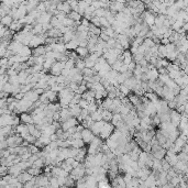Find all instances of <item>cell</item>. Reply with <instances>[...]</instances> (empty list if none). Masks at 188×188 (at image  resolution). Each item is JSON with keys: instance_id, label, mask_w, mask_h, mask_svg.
Masks as SVG:
<instances>
[{"instance_id": "obj_1", "label": "cell", "mask_w": 188, "mask_h": 188, "mask_svg": "<svg viewBox=\"0 0 188 188\" xmlns=\"http://www.w3.org/2000/svg\"><path fill=\"white\" fill-rule=\"evenodd\" d=\"M114 129H116V128H114V127L111 124V123L105 122V124H103L102 129H101V131H100V133H99L98 137L100 138L101 140H107L108 138H109L110 135L113 133Z\"/></svg>"}, {"instance_id": "obj_2", "label": "cell", "mask_w": 188, "mask_h": 188, "mask_svg": "<svg viewBox=\"0 0 188 188\" xmlns=\"http://www.w3.org/2000/svg\"><path fill=\"white\" fill-rule=\"evenodd\" d=\"M45 44V36L44 35H33L32 40L30 41L29 45L28 46L30 47L31 50H34L36 47L41 46V45Z\"/></svg>"}, {"instance_id": "obj_3", "label": "cell", "mask_w": 188, "mask_h": 188, "mask_svg": "<svg viewBox=\"0 0 188 188\" xmlns=\"http://www.w3.org/2000/svg\"><path fill=\"white\" fill-rule=\"evenodd\" d=\"M65 67V62H55L52 65L51 70H50V75L52 76H60V72H62L63 68Z\"/></svg>"}, {"instance_id": "obj_4", "label": "cell", "mask_w": 188, "mask_h": 188, "mask_svg": "<svg viewBox=\"0 0 188 188\" xmlns=\"http://www.w3.org/2000/svg\"><path fill=\"white\" fill-rule=\"evenodd\" d=\"M78 124L79 123H78V121L76 120V118H70L68 120L60 123V129H62L64 132H66L68 129L74 128V127H76V125H78Z\"/></svg>"}, {"instance_id": "obj_5", "label": "cell", "mask_w": 188, "mask_h": 188, "mask_svg": "<svg viewBox=\"0 0 188 188\" xmlns=\"http://www.w3.org/2000/svg\"><path fill=\"white\" fill-rule=\"evenodd\" d=\"M180 117H181V114L178 113L176 110H170V122L174 125L175 128H178V124H179V122H180Z\"/></svg>"}, {"instance_id": "obj_6", "label": "cell", "mask_w": 188, "mask_h": 188, "mask_svg": "<svg viewBox=\"0 0 188 188\" xmlns=\"http://www.w3.org/2000/svg\"><path fill=\"white\" fill-rule=\"evenodd\" d=\"M35 186L46 188L47 186H49V176H45V175H39V176H36Z\"/></svg>"}, {"instance_id": "obj_7", "label": "cell", "mask_w": 188, "mask_h": 188, "mask_svg": "<svg viewBox=\"0 0 188 188\" xmlns=\"http://www.w3.org/2000/svg\"><path fill=\"white\" fill-rule=\"evenodd\" d=\"M164 161H165L166 163L170 164V167H173V166L178 162L177 154H174V153L170 152V151H166V155H165V157H164Z\"/></svg>"}, {"instance_id": "obj_8", "label": "cell", "mask_w": 188, "mask_h": 188, "mask_svg": "<svg viewBox=\"0 0 188 188\" xmlns=\"http://www.w3.org/2000/svg\"><path fill=\"white\" fill-rule=\"evenodd\" d=\"M103 124H105V122L103 121H98V122H94L92 123V125L89 128V130L92 132V134L95 135V137H98L99 133H100L101 129H102Z\"/></svg>"}, {"instance_id": "obj_9", "label": "cell", "mask_w": 188, "mask_h": 188, "mask_svg": "<svg viewBox=\"0 0 188 188\" xmlns=\"http://www.w3.org/2000/svg\"><path fill=\"white\" fill-rule=\"evenodd\" d=\"M52 14L49 13V12H43L39 16V18L35 20V23H39V24H45V23H50L52 19Z\"/></svg>"}, {"instance_id": "obj_10", "label": "cell", "mask_w": 188, "mask_h": 188, "mask_svg": "<svg viewBox=\"0 0 188 188\" xmlns=\"http://www.w3.org/2000/svg\"><path fill=\"white\" fill-rule=\"evenodd\" d=\"M81 140L84 141V143H90L92 141V139L95 138V135L92 134V132L89 129H84L81 131Z\"/></svg>"}, {"instance_id": "obj_11", "label": "cell", "mask_w": 188, "mask_h": 188, "mask_svg": "<svg viewBox=\"0 0 188 188\" xmlns=\"http://www.w3.org/2000/svg\"><path fill=\"white\" fill-rule=\"evenodd\" d=\"M20 118V122H22L23 124H33V120H32V114L29 113V112H23V113H20L19 116Z\"/></svg>"}, {"instance_id": "obj_12", "label": "cell", "mask_w": 188, "mask_h": 188, "mask_svg": "<svg viewBox=\"0 0 188 188\" xmlns=\"http://www.w3.org/2000/svg\"><path fill=\"white\" fill-rule=\"evenodd\" d=\"M16 178L18 179L19 183H21L22 185H24V184H27L28 181L31 180V179L33 178V177H32L31 175H30L29 173H28L27 170H25V172H22V173H21V174L19 175V176H17Z\"/></svg>"}, {"instance_id": "obj_13", "label": "cell", "mask_w": 188, "mask_h": 188, "mask_svg": "<svg viewBox=\"0 0 188 188\" xmlns=\"http://www.w3.org/2000/svg\"><path fill=\"white\" fill-rule=\"evenodd\" d=\"M39 97L40 96H39V95L36 94L33 89H32V90H30V91H28L27 94H24V97H23V98L27 99V100H29L30 102L34 103V102H36V101H39Z\"/></svg>"}, {"instance_id": "obj_14", "label": "cell", "mask_w": 188, "mask_h": 188, "mask_svg": "<svg viewBox=\"0 0 188 188\" xmlns=\"http://www.w3.org/2000/svg\"><path fill=\"white\" fill-rule=\"evenodd\" d=\"M144 74L146 75V78L150 81H156L157 79H159V72H157V70H155V68L149 70L148 72L144 73Z\"/></svg>"}, {"instance_id": "obj_15", "label": "cell", "mask_w": 188, "mask_h": 188, "mask_svg": "<svg viewBox=\"0 0 188 188\" xmlns=\"http://www.w3.org/2000/svg\"><path fill=\"white\" fill-rule=\"evenodd\" d=\"M122 56H123V60H122L123 65L128 66L129 64H131V63L133 62L132 54L130 53V51H129V50H127V51H123L122 52Z\"/></svg>"}, {"instance_id": "obj_16", "label": "cell", "mask_w": 188, "mask_h": 188, "mask_svg": "<svg viewBox=\"0 0 188 188\" xmlns=\"http://www.w3.org/2000/svg\"><path fill=\"white\" fill-rule=\"evenodd\" d=\"M68 109H70V116H72V118H77V117L81 114V109L79 108L78 105H72V103H70V106H68Z\"/></svg>"}, {"instance_id": "obj_17", "label": "cell", "mask_w": 188, "mask_h": 188, "mask_svg": "<svg viewBox=\"0 0 188 188\" xmlns=\"http://www.w3.org/2000/svg\"><path fill=\"white\" fill-rule=\"evenodd\" d=\"M137 84H138V79L132 76V77H130V78L125 79V81L123 83V85H124L125 87H128L130 90H133L135 86H137Z\"/></svg>"}, {"instance_id": "obj_18", "label": "cell", "mask_w": 188, "mask_h": 188, "mask_svg": "<svg viewBox=\"0 0 188 188\" xmlns=\"http://www.w3.org/2000/svg\"><path fill=\"white\" fill-rule=\"evenodd\" d=\"M70 118H72L70 116V109H60V122H64V121L68 120Z\"/></svg>"}, {"instance_id": "obj_19", "label": "cell", "mask_w": 188, "mask_h": 188, "mask_svg": "<svg viewBox=\"0 0 188 188\" xmlns=\"http://www.w3.org/2000/svg\"><path fill=\"white\" fill-rule=\"evenodd\" d=\"M151 154L153 155V157H154L155 159H159V161H162V159H164V157H165L166 155V150L163 148H159L157 151H155V152L151 153Z\"/></svg>"}, {"instance_id": "obj_20", "label": "cell", "mask_w": 188, "mask_h": 188, "mask_svg": "<svg viewBox=\"0 0 188 188\" xmlns=\"http://www.w3.org/2000/svg\"><path fill=\"white\" fill-rule=\"evenodd\" d=\"M18 55H20L21 57L29 58L30 56H32V50L29 46H22L20 49V51L18 52Z\"/></svg>"}, {"instance_id": "obj_21", "label": "cell", "mask_w": 188, "mask_h": 188, "mask_svg": "<svg viewBox=\"0 0 188 188\" xmlns=\"http://www.w3.org/2000/svg\"><path fill=\"white\" fill-rule=\"evenodd\" d=\"M8 29H9L11 32H13V33H18V32H20L21 30L23 29V25L21 24L19 21H13V22L10 24V27L8 28Z\"/></svg>"}, {"instance_id": "obj_22", "label": "cell", "mask_w": 188, "mask_h": 188, "mask_svg": "<svg viewBox=\"0 0 188 188\" xmlns=\"http://www.w3.org/2000/svg\"><path fill=\"white\" fill-rule=\"evenodd\" d=\"M46 53V50H45L44 45H41V46L36 47V49L32 50V56L34 57H38V56H43Z\"/></svg>"}, {"instance_id": "obj_23", "label": "cell", "mask_w": 188, "mask_h": 188, "mask_svg": "<svg viewBox=\"0 0 188 188\" xmlns=\"http://www.w3.org/2000/svg\"><path fill=\"white\" fill-rule=\"evenodd\" d=\"M75 52H76V54L78 55V57L81 58H86L88 55H89V52H88L87 47H77L76 50H75Z\"/></svg>"}, {"instance_id": "obj_24", "label": "cell", "mask_w": 188, "mask_h": 188, "mask_svg": "<svg viewBox=\"0 0 188 188\" xmlns=\"http://www.w3.org/2000/svg\"><path fill=\"white\" fill-rule=\"evenodd\" d=\"M22 173V170H20V168L18 167V165H12V166H10L9 167V172H8V174L10 175V176H12V177H17V176H19V175Z\"/></svg>"}, {"instance_id": "obj_25", "label": "cell", "mask_w": 188, "mask_h": 188, "mask_svg": "<svg viewBox=\"0 0 188 188\" xmlns=\"http://www.w3.org/2000/svg\"><path fill=\"white\" fill-rule=\"evenodd\" d=\"M78 41L77 40H72L70 41L68 43H66L65 44V49L66 51H75V50L78 47Z\"/></svg>"}, {"instance_id": "obj_26", "label": "cell", "mask_w": 188, "mask_h": 188, "mask_svg": "<svg viewBox=\"0 0 188 188\" xmlns=\"http://www.w3.org/2000/svg\"><path fill=\"white\" fill-rule=\"evenodd\" d=\"M12 22H13V19H12L10 16H5L0 19V24L3 25V27H6V28H9Z\"/></svg>"}, {"instance_id": "obj_27", "label": "cell", "mask_w": 188, "mask_h": 188, "mask_svg": "<svg viewBox=\"0 0 188 188\" xmlns=\"http://www.w3.org/2000/svg\"><path fill=\"white\" fill-rule=\"evenodd\" d=\"M45 95H46V98L47 100H49V102H52V103H54V101H56V99H57L58 97V95L56 94V92L52 91V90L50 89L45 91Z\"/></svg>"}, {"instance_id": "obj_28", "label": "cell", "mask_w": 188, "mask_h": 188, "mask_svg": "<svg viewBox=\"0 0 188 188\" xmlns=\"http://www.w3.org/2000/svg\"><path fill=\"white\" fill-rule=\"evenodd\" d=\"M112 112H110L109 110H102L101 111V119H102L103 122H110L112 118Z\"/></svg>"}, {"instance_id": "obj_29", "label": "cell", "mask_w": 188, "mask_h": 188, "mask_svg": "<svg viewBox=\"0 0 188 188\" xmlns=\"http://www.w3.org/2000/svg\"><path fill=\"white\" fill-rule=\"evenodd\" d=\"M75 32H76V31H70V32H67V33H65V34H64V35L62 36L63 42H64V44H66V43H68V42H70V41L74 40V38H75Z\"/></svg>"}, {"instance_id": "obj_30", "label": "cell", "mask_w": 188, "mask_h": 188, "mask_svg": "<svg viewBox=\"0 0 188 188\" xmlns=\"http://www.w3.org/2000/svg\"><path fill=\"white\" fill-rule=\"evenodd\" d=\"M120 121H122V117H121V114L120 113H113V114H112V118H111L110 123H111L114 128H116L117 124H118Z\"/></svg>"}, {"instance_id": "obj_31", "label": "cell", "mask_w": 188, "mask_h": 188, "mask_svg": "<svg viewBox=\"0 0 188 188\" xmlns=\"http://www.w3.org/2000/svg\"><path fill=\"white\" fill-rule=\"evenodd\" d=\"M67 18H70V20H73L74 22H79V21L81 20V18H83V17H81L79 13H77V12L72 11L70 14H67Z\"/></svg>"}, {"instance_id": "obj_32", "label": "cell", "mask_w": 188, "mask_h": 188, "mask_svg": "<svg viewBox=\"0 0 188 188\" xmlns=\"http://www.w3.org/2000/svg\"><path fill=\"white\" fill-rule=\"evenodd\" d=\"M118 90H119V92H120L121 95H123V96H129V95L131 94V90L129 89L128 87H125L124 85H119V87H118Z\"/></svg>"}, {"instance_id": "obj_33", "label": "cell", "mask_w": 188, "mask_h": 188, "mask_svg": "<svg viewBox=\"0 0 188 188\" xmlns=\"http://www.w3.org/2000/svg\"><path fill=\"white\" fill-rule=\"evenodd\" d=\"M13 86L11 85V84L9 83H6L5 86H3V92H5L6 95H12V92H13Z\"/></svg>"}, {"instance_id": "obj_34", "label": "cell", "mask_w": 188, "mask_h": 188, "mask_svg": "<svg viewBox=\"0 0 188 188\" xmlns=\"http://www.w3.org/2000/svg\"><path fill=\"white\" fill-rule=\"evenodd\" d=\"M84 145H85V143H84V141L81 139L73 140L72 141V148H74V149H83Z\"/></svg>"}, {"instance_id": "obj_35", "label": "cell", "mask_w": 188, "mask_h": 188, "mask_svg": "<svg viewBox=\"0 0 188 188\" xmlns=\"http://www.w3.org/2000/svg\"><path fill=\"white\" fill-rule=\"evenodd\" d=\"M45 164H44V159H38L35 162H34L33 164H32V167L34 168H39V170H41L42 167H44Z\"/></svg>"}, {"instance_id": "obj_36", "label": "cell", "mask_w": 188, "mask_h": 188, "mask_svg": "<svg viewBox=\"0 0 188 188\" xmlns=\"http://www.w3.org/2000/svg\"><path fill=\"white\" fill-rule=\"evenodd\" d=\"M27 172L29 173L32 177H36V176H39V175L41 174V170H39V168H34V167H32V166L28 168Z\"/></svg>"}, {"instance_id": "obj_37", "label": "cell", "mask_w": 188, "mask_h": 188, "mask_svg": "<svg viewBox=\"0 0 188 188\" xmlns=\"http://www.w3.org/2000/svg\"><path fill=\"white\" fill-rule=\"evenodd\" d=\"M87 88H86V86H85V84H81V85H79L78 86V88H77V90H76V92L75 94H77V95H83L84 92H86L87 91Z\"/></svg>"}, {"instance_id": "obj_38", "label": "cell", "mask_w": 188, "mask_h": 188, "mask_svg": "<svg viewBox=\"0 0 188 188\" xmlns=\"http://www.w3.org/2000/svg\"><path fill=\"white\" fill-rule=\"evenodd\" d=\"M97 109H98V106L96 105V102H94V103H89L88 105V108L86 110L88 111V113H92V112H95V111H97Z\"/></svg>"}, {"instance_id": "obj_39", "label": "cell", "mask_w": 188, "mask_h": 188, "mask_svg": "<svg viewBox=\"0 0 188 188\" xmlns=\"http://www.w3.org/2000/svg\"><path fill=\"white\" fill-rule=\"evenodd\" d=\"M8 172H9V167L8 166H5V165H1L0 166V177L3 178V176L8 175Z\"/></svg>"}, {"instance_id": "obj_40", "label": "cell", "mask_w": 188, "mask_h": 188, "mask_svg": "<svg viewBox=\"0 0 188 188\" xmlns=\"http://www.w3.org/2000/svg\"><path fill=\"white\" fill-rule=\"evenodd\" d=\"M73 67H75V60H70V58H68V60L65 62V67H64V68H67V70H72Z\"/></svg>"}, {"instance_id": "obj_41", "label": "cell", "mask_w": 188, "mask_h": 188, "mask_svg": "<svg viewBox=\"0 0 188 188\" xmlns=\"http://www.w3.org/2000/svg\"><path fill=\"white\" fill-rule=\"evenodd\" d=\"M99 22H100V29H101V28H105V29H106V28L111 27L106 18H99Z\"/></svg>"}, {"instance_id": "obj_42", "label": "cell", "mask_w": 188, "mask_h": 188, "mask_svg": "<svg viewBox=\"0 0 188 188\" xmlns=\"http://www.w3.org/2000/svg\"><path fill=\"white\" fill-rule=\"evenodd\" d=\"M56 85V77L52 76V75H49V79H47V86L49 87H52V86Z\"/></svg>"}, {"instance_id": "obj_43", "label": "cell", "mask_w": 188, "mask_h": 188, "mask_svg": "<svg viewBox=\"0 0 188 188\" xmlns=\"http://www.w3.org/2000/svg\"><path fill=\"white\" fill-rule=\"evenodd\" d=\"M81 95L74 94V97H73V99H72V101H70V103H72V105H78V102L81 101Z\"/></svg>"}, {"instance_id": "obj_44", "label": "cell", "mask_w": 188, "mask_h": 188, "mask_svg": "<svg viewBox=\"0 0 188 188\" xmlns=\"http://www.w3.org/2000/svg\"><path fill=\"white\" fill-rule=\"evenodd\" d=\"M88 105H89V103H88L85 99H81V101L78 102V106H79V108H81V109H87Z\"/></svg>"}, {"instance_id": "obj_45", "label": "cell", "mask_w": 188, "mask_h": 188, "mask_svg": "<svg viewBox=\"0 0 188 188\" xmlns=\"http://www.w3.org/2000/svg\"><path fill=\"white\" fill-rule=\"evenodd\" d=\"M7 31H8V28H6V27H3V25L0 24V39L3 38V35H5Z\"/></svg>"}, {"instance_id": "obj_46", "label": "cell", "mask_w": 188, "mask_h": 188, "mask_svg": "<svg viewBox=\"0 0 188 188\" xmlns=\"http://www.w3.org/2000/svg\"><path fill=\"white\" fill-rule=\"evenodd\" d=\"M81 25H84L85 28H89V25H90V21H88L87 19H85V18H81Z\"/></svg>"}, {"instance_id": "obj_47", "label": "cell", "mask_w": 188, "mask_h": 188, "mask_svg": "<svg viewBox=\"0 0 188 188\" xmlns=\"http://www.w3.org/2000/svg\"><path fill=\"white\" fill-rule=\"evenodd\" d=\"M135 66H137V64H135L134 62H132L131 64H129V65H128V72L133 73V70H135Z\"/></svg>"}, {"instance_id": "obj_48", "label": "cell", "mask_w": 188, "mask_h": 188, "mask_svg": "<svg viewBox=\"0 0 188 188\" xmlns=\"http://www.w3.org/2000/svg\"><path fill=\"white\" fill-rule=\"evenodd\" d=\"M70 70H67V68H63L62 72H60V75L64 77H68L70 76Z\"/></svg>"}, {"instance_id": "obj_49", "label": "cell", "mask_w": 188, "mask_h": 188, "mask_svg": "<svg viewBox=\"0 0 188 188\" xmlns=\"http://www.w3.org/2000/svg\"><path fill=\"white\" fill-rule=\"evenodd\" d=\"M57 184L60 187H62V186L65 185V178H63V177H57Z\"/></svg>"}, {"instance_id": "obj_50", "label": "cell", "mask_w": 188, "mask_h": 188, "mask_svg": "<svg viewBox=\"0 0 188 188\" xmlns=\"http://www.w3.org/2000/svg\"><path fill=\"white\" fill-rule=\"evenodd\" d=\"M127 72H128V66L127 65H122L120 70H119V74H124Z\"/></svg>"}, {"instance_id": "obj_51", "label": "cell", "mask_w": 188, "mask_h": 188, "mask_svg": "<svg viewBox=\"0 0 188 188\" xmlns=\"http://www.w3.org/2000/svg\"><path fill=\"white\" fill-rule=\"evenodd\" d=\"M64 162H65V164H67V165L72 166L73 164H74V162H75V159H73V157H70V159H66Z\"/></svg>"}, {"instance_id": "obj_52", "label": "cell", "mask_w": 188, "mask_h": 188, "mask_svg": "<svg viewBox=\"0 0 188 188\" xmlns=\"http://www.w3.org/2000/svg\"><path fill=\"white\" fill-rule=\"evenodd\" d=\"M72 139L73 140H79V139H81V134L79 132H75L74 134L72 135Z\"/></svg>"}, {"instance_id": "obj_53", "label": "cell", "mask_w": 188, "mask_h": 188, "mask_svg": "<svg viewBox=\"0 0 188 188\" xmlns=\"http://www.w3.org/2000/svg\"><path fill=\"white\" fill-rule=\"evenodd\" d=\"M87 44H88V42L86 40L81 41V42L78 43V47H87Z\"/></svg>"}, {"instance_id": "obj_54", "label": "cell", "mask_w": 188, "mask_h": 188, "mask_svg": "<svg viewBox=\"0 0 188 188\" xmlns=\"http://www.w3.org/2000/svg\"><path fill=\"white\" fill-rule=\"evenodd\" d=\"M1 165H3V164H1V161H0V166H1Z\"/></svg>"}]
</instances>
